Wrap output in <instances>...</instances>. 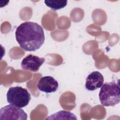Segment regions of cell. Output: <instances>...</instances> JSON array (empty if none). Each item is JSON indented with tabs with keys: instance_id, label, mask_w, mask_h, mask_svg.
Masks as SVG:
<instances>
[{
	"instance_id": "1",
	"label": "cell",
	"mask_w": 120,
	"mask_h": 120,
	"mask_svg": "<svg viewBox=\"0 0 120 120\" xmlns=\"http://www.w3.org/2000/svg\"><path fill=\"white\" fill-rule=\"evenodd\" d=\"M15 35L20 46L28 52H34L39 49L45 39L43 28L32 22H25L19 25Z\"/></svg>"
},
{
	"instance_id": "2",
	"label": "cell",
	"mask_w": 120,
	"mask_h": 120,
	"mask_svg": "<svg viewBox=\"0 0 120 120\" xmlns=\"http://www.w3.org/2000/svg\"><path fill=\"white\" fill-rule=\"evenodd\" d=\"M100 88L98 97L102 105L114 106L120 103V89L118 82H106Z\"/></svg>"
},
{
	"instance_id": "3",
	"label": "cell",
	"mask_w": 120,
	"mask_h": 120,
	"mask_svg": "<svg viewBox=\"0 0 120 120\" xmlns=\"http://www.w3.org/2000/svg\"><path fill=\"white\" fill-rule=\"evenodd\" d=\"M7 102L19 108L27 106L30 99V94L27 89L20 86L10 88L7 93Z\"/></svg>"
},
{
	"instance_id": "4",
	"label": "cell",
	"mask_w": 120,
	"mask_h": 120,
	"mask_svg": "<svg viewBox=\"0 0 120 120\" xmlns=\"http://www.w3.org/2000/svg\"><path fill=\"white\" fill-rule=\"evenodd\" d=\"M27 117L23 110L11 104L3 106L0 110V120H26Z\"/></svg>"
},
{
	"instance_id": "5",
	"label": "cell",
	"mask_w": 120,
	"mask_h": 120,
	"mask_svg": "<svg viewBox=\"0 0 120 120\" xmlns=\"http://www.w3.org/2000/svg\"><path fill=\"white\" fill-rule=\"evenodd\" d=\"M45 59L29 54L24 58L21 62L22 68L32 72H37L45 62Z\"/></svg>"
},
{
	"instance_id": "6",
	"label": "cell",
	"mask_w": 120,
	"mask_h": 120,
	"mask_svg": "<svg viewBox=\"0 0 120 120\" xmlns=\"http://www.w3.org/2000/svg\"><path fill=\"white\" fill-rule=\"evenodd\" d=\"M38 89L47 93L55 92L59 87V83L52 76H45L41 77L37 84Z\"/></svg>"
},
{
	"instance_id": "7",
	"label": "cell",
	"mask_w": 120,
	"mask_h": 120,
	"mask_svg": "<svg viewBox=\"0 0 120 120\" xmlns=\"http://www.w3.org/2000/svg\"><path fill=\"white\" fill-rule=\"evenodd\" d=\"M104 81V78L101 73L98 71H93L87 77L85 86L87 90L93 91L100 88Z\"/></svg>"
},
{
	"instance_id": "8",
	"label": "cell",
	"mask_w": 120,
	"mask_h": 120,
	"mask_svg": "<svg viewBox=\"0 0 120 120\" xmlns=\"http://www.w3.org/2000/svg\"><path fill=\"white\" fill-rule=\"evenodd\" d=\"M46 120H77L76 116L73 113L66 111H60L48 116Z\"/></svg>"
},
{
	"instance_id": "9",
	"label": "cell",
	"mask_w": 120,
	"mask_h": 120,
	"mask_svg": "<svg viewBox=\"0 0 120 120\" xmlns=\"http://www.w3.org/2000/svg\"><path fill=\"white\" fill-rule=\"evenodd\" d=\"M46 6L53 10L60 9L65 7L68 3L67 0H45Z\"/></svg>"
}]
</instances>
